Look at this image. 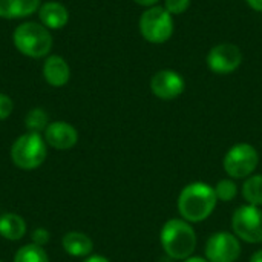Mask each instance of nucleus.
<instances>
[{
	"instance_id": "6e6552de",
	"label": "nucleus",
	"mask_w": 262,
	"mask_h": 262,
	"mask_svg": "<svg viewBox=\"0 0 262 262\" xmlns=\"http://www.w3.org/2000/svg\"><path fill=\"white\" fill-rule=\"evenodd\" d=\"M209 262H236L241 256V243L235 233L216 232L206 243Z\"/></svg>"
},
{
	"instance_id": "6ab92c4d",
	"label": "nucleus",
	"mask_w": 262,
	"mask_h": 262,
	"mask_svg": "<svg viewBox=\"0 0 262 262\" xmlns=\"http://www.w3.org/2000/svg\"><path fill=\"white\" fill-rule=\"evenodd\" d=\"M48 114L41 109V107H34L31 109L26 117H25V126L28 129V132H45V129L48 127Z\"/></svg>"
},
{
	"instance_id": "423d86ee",
	"label": "nucleus",
	"mask_w": 262,
	"mask_h": 262,
	"mask_svg": "<svg viewBox=\"0 0 262 262\" xmlns=\"http://www.w3.org/2000/svg\"><path fill=\"white\" fill-rule=\"evenodd\" d=\"M259 164V154L255 146L249 143H238L232 146L223 160L226 173L233 180H246L255 173Z\"/></svg>"
},
{
	"instance_id": "4468645a",
	"label": "nucleus",
	"mask_w": 262,
	"mask_h": 262,
	"mask_svg": "<svg viewBox=\"0 0 262 262\" xmlns=\"http://www.w3.org/2000/svg\"><path fill=\"white\" fill-rule=\"evenodd\" d=\"M61 246L64 252L74 258L89 256L94 250L92 239L86 233H81V232H68L61 239Z\"/></svg>"
},
{
	"instance_id": "2eb2a0df",
	"label": "nucleus",
	"mask_w": 262,
	"mask_h": 262,
	"mask_svg": "<svg viewBox=\"0 0 262 262\" xmlns=\"http://www.w3.org/2000/svg\"><path fill=\"white\" fill-rule=\"evenodd\" d=\"M41 0H0L2 18H23L38 11Z\"/></svg>"
},
{
	"instance_id": "9d476101",
	"label": "nucleus",
	"mask_w": 262,
	"mask_h": 262,
	"mask_svg": "<svg viewBox=\"0 0 262 262\" xmlns=\"http://www.w3.org/2000/svg\"><path fill=\"white\" fill-rule=\"evenodd\" d=\"M186 89V81L183 75L173 69H161L150 78L152 94L164 101L178 98Z\"/></svg>"
},
{
	"instance_id": "aec40b11",
	"label": "nucleus",
	"mask_w": 262,
	"mask_h": 262,
	"mask_svg": "<svg viewBox=\"0 0 262 262\" xmlns=\"http://www.w3.org/2000/svg\"><path fill=\"white\" fill-rule=\"evenodd\" d=\"M213 190H215L218 201H223V203H232L238 196V184L235 183L233 178L220 180L216 186L213 187Z\"/></svg>"
},
{
	"instance_id": "f8f14e48",
	"label": "nucleus",
	"mask_w": 262,
	"mask_h": 262,
	"mask_svg": "<svg viewBox=\"0 0 262 262\" xmlns=\"http://www.w3.org/2000/svg\"><path fill=\"white\" fill-rule=\"evenodd\" d=\"M43 78L52 88H61L71 78V68L63 57L49 55L43 63Z\"/></svg>"
},
{
	"instance_id": "dca6fc26",
	"label": "nucleus",
	"mask_w": 262,
	"mask_h": 262,
	"mask_svg": "<svg viewBox=\"0 0 262 262\" xmlns=\"http://www.w3.org/2000/svg\"><path fill=\"white\" fill-rule=\"evenodd\" d=\"M26 233V221L17 213L0 215V236L8 241H18Z\"/></svg>"
},
{
	"instance_id": "bb28decb",
	"label": "nucleus",
	"mask_w": 262,
	"mask_h": 262,
	"mask_svg": "<svg viewBox=\"0 0 262 262\" xmlns=\"http://www.w3.org/2000/svg\"><path fill=\"white\" fill-rule=\"evenodd\" d=\"M250 262H262V249L256 250L252 256H250Z\"/></svg>"
},
{
	"instance_id": "b1692460",
	"label": "nucleus",
	"mask_w": 262,
	"mask_h": 262,
	"mask_svg": "<svg viewBox=\"0 0 262 262\" xmlns=\"http://www.w3.org/2000/svg\"><path fill=\"white\" fill-rule=\"evenodd\" d=\"M246 2H247V5L252 9H255L258 12H262V0H246Z\"/></svg>"
},
{
	"instance_id": "20e7f679",
	"label": "nucleus",
	"mask_w": 262,
	"mask_h": 262,
	"mask_svg": "<svg viewBox=\"0 0 262 262\" xmlns=\"http://www.w3.org/2000/svg\"><path fill=\"white\" fill-rule=\"evenodd\" d=\"M48 157V144L37 132H26L20 135L11 147L12 163L23 170H34L40 167Z\"/></svg>"
},
{
	"instance_id": "a878e982",
	"label": "nucleus",
	"mask_w": 262,
	"mask_h": 262,
	"mask_svg": "<svg viewBox=\"0 0 262 262\" xmlns=\"http://www.w3.org/2000/svg\"><path fill=\"white\" fill-rule=\"evenodd\" d=\"M83 262H111L106 256H101V255H92L89 258H86Z\"/></svg>"
},
{
	"instance_id": "9b49d317",
	"label": "nucleus",
	"mask_w": 262,
	"mask_h": 262,
	"mask_svg": "<svg viewBox=\"0 0 262 262\" xmlns=\"http://www.w3.org/2000/svg\"><path fill=\"white\" fill-rule=\"evenodd\" d=\"M43 138L48 146L57 150H69L78 141L77 129L66 121H52L43 132Z\"/></svg>"
},
{
	"instance_id": "1a4fd4ad",
	"label": "nucleus",
	"mask_w": 262,
	"mask_h": 262,
	"mask_svg": "<svg viewBox=\"0 0 262 262\" xmlns=\"http://www.w3.org/2000/svg\"><path fill=\"white\" fill-rule=\"evenodd\" d=\"M243 63V52L233 43H220L207 54V66L218 75L235 72Z\"/></svg>"
},
{
	"instance_id": "4be33fe9",
	"label": "nucleus",
	"mask_w": 262,
	"mask_h": 262,
	"mask_svg": "<svg viewBox=\"0 0 262 262\" xmlns=\"http://www.w3.org/2000/svg\"><path fill=\"white\" fill-rule=\"evenodd\" d=\"M14 109V103L9 95L0 92V120H6Z\"/></svg>"
},
{
	"instance_id": "5701e85b",
	"label": "nucleus",
	"mask_w": 262,
	"mask_h": 262,
	"mask_svg": "<svg viewBox=\"0 0 262 262\" xmlns=\"http://www.w3.org/2000/svg\"><path fill=\"white\" fill-rule=\"evenodd\" d=\"M49 238H51L49 232H48L46 229H43V227H38V229H35V230L31 233L32 244L40 246V247H45V246L49 243Z\"/></svg>"
},
{
	"instance_id": "f3484780",
	"label": "nucleus",
	"mask_w": 262,
	"mask_h": 262,
	"mask_svg": "<svg viewBox=\"0 0 262 262\" xmlns=\"http://www.w3.org/2000/svg\"><path fill=\"white\" fill-rule=\"evenodd\" d=\"M243 198L250 206H262V175L253 173L243 184Z\"/></svg>"
},
{
	"instance_id": "39448f33",
	"label": "nucleus",
	"mask_w": 262,
	"mask_h": 262,
	"mask_svg": "<svg viewBox=\"0 0 262 262\" xmlns=\"http://www.w3.org/2000/svg\"><path fill=\"white\" fill-rule=\"evenodd\" d=\"M140 32L149 43H164L173 34V15L164 6L147 8L140 17Z\"/></svg>"
},
{
	"instance_id": "f257e3e1",
	"label": "nucleus",
	"mask_w": 262,
	"mask_h": 262,
	"mask_svg": "<svg viewBox=\"0 0 262 262\" xmlns=\"http://www.w3.org/2000/svg\"><path fill=\"white\" fill-rule=\"evenodd\" d=\"M218 198L207 183H190L183 187L178 195L177 207L181 218L190 224L206 221L216 209Z\"/></svg>"
},
{
	"instance_id": "7ed1b4c3",
	"label": "nucleus",
	"mask_w": 262,
	"mask_h": 262,
	"mask_svg": "<svg viewBox=\"0 0 262 262\" xmlns=\"http://www.w3.org/2000/svg\"><path fill=\"white\" fill-rule=\"evenodd\" d=\"M12 41L15 49L31 58H43L52 49V35L46 26L35 21H25L14 29Z\"/></svg>"
},
{
	"instance_id": "412c9836",
	"label": "nucleus",
	"mask_w": 262,
	"mask_h": 262,
	"mask_svg": "<svg viewBox=\"0 0 262 262\" xmlns=\"http://www.w3.org/2000/svg\"><path fill=\"white\" fill-rule=\"evenodd\" d=\"M190 6V0H166L164 8L172 14V15H180L184 14Z\"/></svg>"
},
{
	"instance_id": "ddd939ff",
	"label": "nucleus",
	"mask_w": 262,
	"mask_h": 262,
	"mask_svg": "<svg viewBox=\"0 0 262 262\" xmlns=\"http://www.w3.org/2000/svg\"><path fill=\"white\" fill-rule=\"evenodd\" d=\"M38 18L48 29H61L69 21V11L60 2H46L38 8Z\"/></svg>"
},
{
	"instance_id": "cd10ccee",
	"label": "nucleus",
	"mask_w": 262,
	"mask_h": 262,
	"mask_svg": "<svg viewBox=\"0 0 262 262\" xmlns=\"http://www.w3.org/2000/svg\"><path fill=\"white\" fill-rule=\"evenodd\" d=\"M183 262H209V259L204 256H190V258H187V259H184Z\"/></svg>"
},
{
	"instance_id": "f03ea898",
	"label": "nucleus",
	"mask_w": 262,
	"mask_h": 262,
	"mask_svg": "<svg viewBox=\"0 0 262 262\" xmlns=\"http://www.w3.org/2000/svg\"><path fill=\"white\" fill-rule=\"evenodd\" d=\"M160 244L169 258L175 261H184L193 256V252L196 249L195 229L183 218L169 220L161 227Z\"/></svg>"
},
{
	"instance_id": "c85d7f7f",
	"label": "nucleus",
	"mask_w": 262,
	"mask_h": 262,
	"mask_svg": "<svg viewBox=\"0 0 262 262\" xmlns=\"http://www.w3.org/2000/svg\"><path fill=\"white\" fill-rule=\"evenodd\" d=\"M0 262H2V261H0Z\"/></svg>"
},
{
	"instance_id": "a211bd4d",
	"label": "nucleus",
	"mask_w": 262,
	"mask_h": 262,
	"mask_svg": "<svg viewBox=\"0 0 262 262\" xmlns=\"http://www.w3.org/2000/svg\"><path fill=\"white\" fill-rule=\"evenodd\" d=\"M14 262H49V258L43 247L31 243L17 250Z\"/></svg>"
},
{
	"instance_id": "0eeeda50",
	"label": "nucleus",
	"mask_w": 262,
	"mask_h": 262,
	"mask_svg": "<svg viewBox=\"0 0 262 262\" xmlns=\"http://www.w3.org/2000/svg\"><path fill=\"white\" fill-rule=\"evenodd\" d=\"M232 229L239 241L249 244L262 243V209L256 206H241L232 216Z\"/></svg>"
},
{
	"instance_id": "393cba45",
	"label": "nucleus",
	"mask_w": 262,
	"mask_h": 262,
	"mask_svg": "<svg viewBox=\"0 0 262 262\" xmlns=\"http://www.w3.org/2000/svg\"><path fill=\"white\" fill-rule=\"evenodd\" d=\"M137 5H140V6H146V8H152V6H157V3L160 2V0H134Z\"/></svg>"
}]
</instances>
